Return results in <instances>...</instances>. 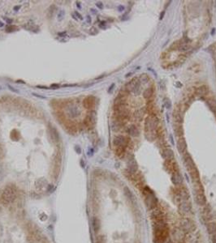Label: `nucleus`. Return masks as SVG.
<instances>
[{"label":"nucleus","mask_w":216,"mask_h":243,"mask_svg":"<svg viewBox=\"0 0 216 243\" xmlns=\"http://www.w3.org/2000/svg\"><path fill=\"white\" fill-rule=\"evenodd\" d=\"M168 228L164 220L157 221L153 227V241L155 243L164 242L168 237Z\"/></svg>","instance_id":"1"},{"label":"nucleus","mask_w":216,"mask_h":243,"mask_svg":"<svg viewBox=\"0 0 216 243\" xmlns=\"http://www.w3.org/2000/svg\"><path fill=\"white\" fill-rule=\"evenodd\" d=\"M17 197V190L13 185H7L0 196V202L5 206L10 205Z\"/></svg>","instance_id":"2"},{"label":"nucleus","mask_w":216,"mask_h":243,"mask_svg":"<svg viewBox=\"0 0 216 243\" xmlns=\"http://www.w3.org/2000/svg\"><path fill=\"white\" fill-rule=\"evenodd\" d=\"M158 124V119L154 116H149L146 119L145 130H146L147 139L149 140H153L156 138L157 136L156 129H157Z\"/></svg>","instance_id":"3"},{"label":"nucleus","mask_w":216,"mask_h":243,"mask_svg":"<svg viewBox=\"0 0 216 243\" xmlns=\"http://www.w3.org/2000/svg\"><path fill=\"white\" fill-rule=\"evenodd\" d=\"M144 194H145V203L146 207L149 209H153L158 204V198L154 195L152 191L146 187L144 190Z\"/></svg>","instance_id":"4"},{"label":"nucleus","mask_w":216,"mask_h":243,"mask_svg":"<svg viewBox=\"0 0 216 243\" xmlns=\"http://www.w3.org/2000/svg\"><path fill=\"white\" fill-rule=\"evenodd\" d=\"M28 229V234L27 236V242L28 243H38L40 241V236H39L38 232L37 231V229H34L33 228V225H27Z\"/></svg>","instance_id":"5"},{"label":"nucleus","mask_w":216,"mask_h":243,"mask_svg":"<svg viewBox=\"0 0 216 243\" xmlns=\"http://www.w3.org/2000/svg\"><path fill=\"white\" fill-rule=\"evenodd\" d=\"M180 229L185 233H190L194 230L195 225L191 220L188 218H183L180 222Z\"/></svg>","instance_id":"6"},{"label":"nucleus","mask_w":216,"mask_h":243,"mask_svg":"<svg viewBox=\"0 0 216 243\" xmlns=\"http://www.w3.org/2000/svg\"><path fill=\"white\" fill-rule=\"evenodd\" d=\"M140 88H141L140 80L137 78H134L131 81H129L125 86L126 90L128 92H133V93H135V95L139 93Z\"/></svg>","instance_id":"7"},{"label":"nucleus","mask_w":216,"mask_h":243,"mask_svg":"<svg viewBox=\"0 0 216 243\" xmlns=\"http://www.w3.org/2000/svg\"><path fill=\"white\" fill-rule=\"evenodd\" d=\"M66 113L70 118H76L80 115V109L76 105L70 104L66 108Z\"/></svg>","instance_id":"8"},{"label":"nucleus","mask_w":216,"mask_h":243,"mask_svg":"<svg viewBox=\"0 0 216 243\" xmlns=\"http://www.w3.org/2000/svg\"><path fill=\"white\" fill-rule=\"evenodd\" d=\"M128 143H129L128 138L123 136H115L113 139V144L116 148H125L126 146L128 145Z\"/></svg>","instance_id":"9"},{"label":"nucleus","mask_w":216,"mask_h":243,"mask_svg":"<svg viewBox=\"0 0 216 243\" xmlns=\"http://www.w3.org/2000/svg\"><path fill=\"white\" fill-rule=\"evenodd\" d=\"M191 203L188 201H182L179 205V212L183 215L188 214L191 211Z\"/></svg>","instance_id":"10"},{"label":"nucleus","mask_w":216,"mask_h":243,"mask_svg":"<svg viewBox=\"0 0 216 243\" xmlns=\"http://www.w3.org/2000/svg\"><path fill=\"white\" fill-rule=\"evenodd\" d=\"M94 105H95V99L92 96H89L86 98H85V100L83 101L84 107L88 109H92L94 106Z\"/></svg>","instance_id":"11"},{"label":"nucleus","mask_w":216,"mask_h":243,"mask_svg":"<svg viewBox=\"0 0 216 243\" xmlns=\"http://www.w3.org/2000/svg\"><path fill=\"white\" fill-rule=\"evenodd\" d=\"M128 170H129L130 174H135L137 172L138 170V165L135 159H130L128 162Z\"/></svg>","instance_id":"12"},{"label":"nucleus","mask_w":216,"mask_h":243,"mask_svg":"<svg viewBox=\"0 0 216 243\" xmlns=\"http://www.w3.org/2000/svg\"><path fill=\"white\" fill-rule=\"evenodd\" d=\"M171 181L175 185L179 186V185H181L183 183V177L181 176V174L178 172H174L172 175H171Z\"/></svg>","instance_id":"13"},{"label":"nucleus","mask_w":216,"mask_h":243,"mask_svg":"<svg viewBox=\"0 0 216 243\" xmlns=\"http://www.w3.org/2000/svg\"><path fill=\"white\" fill-rule=\"evenodd\" d=\"M177 148L180 153H186L187 149V143L184 138H180L177 141Z\"/></svg>","instance_id":"14"},{"label":"nucleus","mask_w":216,"mask_h":243,"mask_svg":"<svg viewBox=\"0 0 216 243\" xmlns=\"http://www.w3.org/2000/svg\"><path fill=\"white\" fill-rule=\"evenodd\" d=\"M162 156L163 158L165 159L166 160H171L174 158V153L171 148H165L163 150V152L162 153Z\"/></svg>","instance_id":"15"},{"label":"nucleus","mask_w":216,"mask_h":243,"mask_svg":"<svg viewBox=\"0 0 216 243\" xmlns=\"http://www.w3.org/2000/svg\"><path fill=\"white\" fill-rule=\"evenodd\" d=\"M94 118L92 115H87L85 120H84V123L85 126H87L88 128H92L94 125Z\"/></svg>","instance_id":"16"},{"label":"nucleus","mask_w":216,"mask_h":243,"mask_svg":"<svg viewBox=\"0 0 216 243\" xmlns=\"http://www.w3.org/2000/svg\"><path fill=\"white\" fill-rule=\"evenodd\" d=\"M184 235H185V232H183L180 229H175L174 230L173 236L178 242H181L182 240L184 239Z\"/></svg>","instance_id":"17"},{"label":"nucleus","mask_w":216,"mask_h":243,"mask_svg":"<svg viewBox=\"0 0 216 243\" xmlns=\"http://www.w3.org/2000/svg\"><path fill=\"white\" fill-rule=\"evenodd\" d=\"M92 225H93V229H94V232L98 233L101 229V222H100L99 219L97 218V217H94L92 220Z\"/></svg>","instance_id":"18"},{"label":"nucleus","mask_w":216,"mask_h":243,"mask_svg":"<svg viewBox=\"0 0 216 243\" xmlns=\"http://www.w3.org/2000/svg\"><path fill=\"white\" fill-rule=\"evenodd\" d=\"M126 102V97L123 94H119L115 100V106L118 105H124Z\"/></svg>","instance_id":"19"},{"label":"nucleus","mask_w":216,"mask_h":243,"mask_svg":"<svg viewBox=\"0 0 216 243\" xmlns=\"http://www.w3.org/2000/svg\"><path fill=\"white\" fill-rule=\"evenodd\" d=\"M206 230L210 234L216 233V222H209L206 225Z\"/></svg>","instance_id":"20"},{"label":"nucleus","mask_w":216,"mask_h":243,"mask_svg":"<svg viewBox=\"0 0 216 243\" xmlns=\"http://www.w3.org/2000/svg\"><path fill=\"white\" fill-rule=\"evenodd\" d=\"M128 133L131 136H133V137H137V136H139V131H138V129L136 128L135 126H129V129H128Z\"/></svg>","instance_id":"21"},{"label":"nucleus","mask_w":216,"mask_h":243,"mask_svg":"<svg viewBox=\"0 0 216 243\" xmlns=\"http://www.w3.org/2000/svg\"><path fill=\"white\" fill-rule=\"evenodd\" d=\"M208 92H209V90H208V88L206 87V86H201V87H199L198 88H197V90H196V93H197V94H198V96H205V95H207Z\"/></svg>","instance_id":"22"},{"label":"nucleus","mask_w":216,"mask_h":243,"mask_svg":"<svg viewBox=\"0 0 216 243\" xmlns=\"http://www.w3.org/2000/svg\"><path fill=\"white\" fill-rule=\"evenodd\" d=\"M50 136H51V139L55 143H57L59 141V134H58V131H56V129L55 127L50 128Z\"/></svg>","instance_id":"23"},{"label":"nucleus","mask_w":216,"mask_h":243,"mask_svg":"<svg viewBox=\"0 0 216 243\" xmlns=\"http://www.w3.org/2000/svg\"><path fill=\"white\" fill-rule=\"evenodd\" d=\"M23 28H25L26 30H28V31H33V32H37L39 29V28L38 27V26H36V25L33 24H30V23L24 24V25H23Z\"/></svg>","instance_id":"24"},{"label":"nucleus","mask_w":216,"mask_h":243,"mask_svg":"<svg viewBox=\"0 0 216 243\" xmlns=\"http://www.w3.org/2000/svg\"><path fill=\"white\" fill-rule=\"evenodd\" d=\"M206 104L209 106L210 110L214 113H216V101L212 100V99H208L206 101Z\"/></svg>","instance_id":"25"},{"label":"nucleus","mask_w":216,"mask_h":243,"mask_svg":"<svg viewBox=\"0 0 216 243\" xmlns=\"http://www.w3.org/2000/svg\"><path fill=\"white\" fill-rule=\"evenodd\" d=\"M173 118H174L176 124H181L182 122H183L181 115L180 114V113H178V112H175L174 114H173Z\"/></svg>","instance_id":"26"},{"label":"nucleus","mask_w":216,"mask_h":243,"mask_svg":"<svg viewBox=\"0 0 216 243\" xmlns=\"http://www.w3.org/2000/svg\"><path fill=\"white\" fill-rule=\"evenodd\" d=\"M152 94H153L152 89L150 88H146V90L144 91V93H143V97L146 98V99H149L152 96Z\"/></svg>","instance_id":"27"},{"label":"nucleus","mask_w":216,"mask_h":243,"mask_svg":"<svg viewBox=\"0 0 216 243\" xmlns=\"http://www.w3.org/2000/svg\"><path fill=\"white\" fill-rule=\"evenodd\" d=\"M174 129L176 136H182L183 135V129H182L181 126L179 125V124H176Z\"/></svg>","instance_id":"28"},{"label":"nucleus","mask_w":216,"mask_h":243,"mask_svg":"<svg viewBox=\"0 0 216 243\" xmlns=\"http://www.w3.org/2000/svg\"><path fill=\"white\" fill-rule=\"evenodd\" d=\"M17 30L18 27L15 26V25H8V26L6 27V29H5V31L7 32H12L17 31Z\"/></svg>","instance_id":"29"},{"label":"nucleus","mask_w":216,"mask_h":243,"mask_svg":"<svg viewBox=\"0 0 216 243\" xmlns=\"http://www.w3.org/2000/svg\"><path fill=\"white\" fill-rule=\"evenodd\" d=\"M64 16H65V11L63 10L59 11V12H58V15H57V19H58V20H63V19L64 18Z\"/></svg>","instance_id":"30"},{"label":"nucleus","mask_w":216,"mask_h":243,"mask_svg":"<svg viewBox=\"0 0 216 243\" xmlns=\"http://www.w3.org/2000/svg\"><path fill=\"white\" fill-rule=\"evenodd\" d=\"M96 243H106V237L103 235H98L96 237Z\"/></svg>","instance_id":"31"},{"label":"nucleus","mask_w":216,"mask_h":243,"mask_svg":"<svg viewBox=\"0 0 216 243\" xmlns=\"http://www.w3.org/2000/svg\"><path fill=\"white\" fill-rule=\"evenodd\" d=\"M139 80H140V82L141 81V82H143V83H147V82H148V80H149V77L147 76L146 74H142V76H141Z\"/></svg>","instance_id":"32"},{"label":"nucleus","mask_w":216,"mask_h":243,"mask_svg":"<svg viewBox=\"0 0 216 243\" xmlns=\"http://www.w3.org/2000/svg\"><path fill=\"white\" fill-rule=\"evenodd\" d=\"M89 32H90V35H96L98 34V29L95 28V27H92V28H90V31H89Z\"/></svg>","instance_id":"33"},{"label":"nucleus","mask_w":216,"mask_h":243,"mask_svg":"<svg viewBox=\"0 0 216 243\" xmlns=\"http://www.w3.org/2000/svg\"><path fill=\"white\" fill-rule=\"evenodd\" d=\"M124 152V148H117L116 149V154L118 156H121Z\"/></svg>","instance_id":"34"},{"label":"nucleus","mask_w":216,"mask_h":243,"mask_svg":"<svg viewBox=\"0 0 216 243\" xmlns=\"http://www.w3.org/2000/svg\"><path fill=\"white\" fill-rule=\"evenodd\" d=\"M164 105H165V107L167 108V109H169V108L171 107V101H169L168 99H165L164 100Z\"/></svg>","instance_id":"35"},{"label":"nucleus","mask_w":216,"mask_h":243,"mask_svg":"<svg viewBox=\"0 0 216 243\" xmlns=\"http://www.w3.org/2000/svg\"><path fill=\"white\" fill-rule=\"evenodd\" d=\"M73 14L75 15V16L77 18V20L79 19V20H83V17L81 16V15L79 13V12H77V11H75V12H73Z\"/></svg>","instance_id":"36"},{"label":"nucleus","mask_w":216,"mask_h":243,"mask_svg":"<svg viewBox=\"0 0 216 243\" xmlns=\"http://www.w3.org/2000/svg\"><path fill=\"white\" fill-rule=\"evenodd\" d=\"M96 6L99 8V9H102L103 8V4L102 2H97L96 3Z\"/></svg>","instance_id":"37"},{"label":"nucleus","mask_w":216,"mask_h":243,"mask_svg":"<svg viewBox=\"0 0 216 243\" xmlns=\"http://www.w3.org/2000/svg\"><path fill=\"white\" fill-rule=\"evenodd\" d=\"M7 87L9 88V89H10V90L13 91V92H15V93H18V92H19V91L16 90V89H15L14 88H13V87H11V85H9V84H8V85H7Z\"/></svg>","instance_id":"38"},{"label":"nucleus","mask_w":216,"mask_h":243,"mask_svg":"<svg viewBox=\"0 0 216 243\" xmlns=\"http://www.w3.org/2000/svg\"><path fill=\"white\" fill-rule=\"evenodd\" d=\"M211 241L213 243H216V233L213 234L212 237H211Z\"/></svg>","instance_id":"39"},{"label":"nucleus","mask_w":216,"mask_h":243,"mask_svg":"<svg viewBox=\"0 0 216 243\" xmlns=\"http://www.w3.org/2000/svg\"><path fill=\"white\" fill-rule=\"evenodd\" d=\"M4 20L7 21L8 24H11V23H12V20H11V19H8V18H7V17H4Z\"/></svg>","instance_id":"40"},{"label":"nucleus","mask_w":216,"mask_h":243,"mask_svg":"<svg viewBox=\"0 0 216 243\" xmlns=\"http://www.w3.org/2000/svg\"><path fill=\"white\" fill-rule=\"evenodd\" d=\"M50 87L52 88H59V84H55V83H54V84H51Z\"/></svg>","instance_id":"41"},{"label":"nucleus","mask_w":216,"mask_h":243,"mask_svg":"<svg viewBox=\"0 0 216 243\" xmlns=\"http://www.w3.org/2000/svg\"><path fill=\"white\" fill-rule=\"evenodd\" d=\"M86 20H87V23H91V17L90 16H86Z\"/></svg>","instance_id":"42"},{"label":"nucleus","mask_w":216,"mask_h":243,"mask_svg":"<svg viewBox=\"0 0 216 243\" xmlns=\"http://www.w3.org/2000/svg\"><path fill=\"white\" fill-rule=\"evenodd\" d=\"M163 243H174V242H172L171 240L168 239V238H167V239L166 240V241H165V242H163Z\"/></svg>","instance_id":"43"},{"label":"nucleus","mask_w":216,"mask_h":243,"mask_svg":"<svg viewBox=\"0 0 216 243\" xmlns=\"http://www.w3.org/2000/svg\"><path fill=\"white\" fill-rule=\"evenodd\" d=\"M105 25H106V22H102V24H99V27L102 28V27H104Z\"/></svg>","instance_id":"44"},{"label":"nucleus","mask_w":216,"mask_h":243,"mask_svg":"<svg viewBox=\"0 0 216 243\" xmlns=\"http://www.w3.org/2000/svg\"><path fill=\"white\" fill-rule=\"evenodd\" d=\"M119 11H122L123 10H124V7H122V6H119V7H118Z\"/></svg>","instance_id":"45"},{"label":"nucleus","mask_w":216,"mask_h":243,"mask_svg":"<svg viewBox=\"0 0 216 243\" xmlns=\"http://www.w3.org/2000/svg\"><path fill=\"white\" fill-rule=\"evenodd\" d=\"M77 7H78V8H79V9H80V2H77Z\"/></svg>","instance_id":"46"},{"label":"nucleus","mask_w":216,"mask_h":243,"mask_svg":"<svg viewBox=\"0 0 216 243\" xmlns=\"http://www.w3.org/2000/svg\"><path fill=\"white\" fill-rule=\"evenodd\" d=\"M20 7H21L20 6H16V7H14V10L15 11H18L17 9H20Z\"/></svg>","instance_id":"47"},{"label":"nucleus","mask_w":216,"mask_h":243,"mask_svg":"<svg viewBox=\"0 0 216 243\" xmlns=\"http://www.w3.org/2000/svg\"><path fill=\"white\" fill-rule=\"evenodd\" d=\"M3 26H4V24L2 22H0V27H3Z\"/></svg>","instance_id":"48"}]
</instances>
